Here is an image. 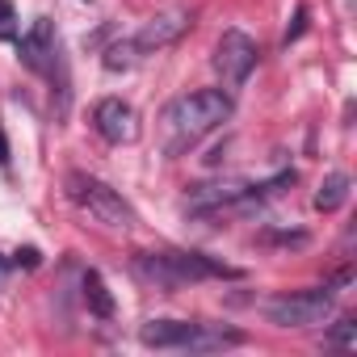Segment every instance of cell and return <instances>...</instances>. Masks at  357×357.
Listing matches in <instances>:
<instances>
[{
  "label": "cell",
  "mask_w": 357,
  "mask_h": 357,
  "mask_svg": "<svg viewBox=\"0 0 357 357\" xmlns=\"http://www.w3.org/2000/svg\"><path fill=\"white\" fill-rule=\"evenodd\" d=\"M190 26H194V13H190V9H172V13L151 17V22H147L130 43L139 47V55H147V51H164V47H172L176 38H181Z\"/></svg>",
  "instance_id": "obj_6"
},
{
  "label": "cell",
  "mask_w": 357,
  "mask_h": 357,
  "mask_svg": "<svg viewBox=\"0 0 357 357\" xmlns=\"http://www.w3.org/2000/svg\"><path fill=\"white\" fill-rule=\"evenodd\" d=\"M303 26H307V9H298V13H294V26H290V34H286V43H294V38L303 34Z\"/></svg>",
  "instance_id": "obj_14"
},
{
  "label": "cell",
  "mask_w": 357,
  "mask_h": 357,
  "mask_svg": "<svg viewBox=\"0 0 357 357\" xmlns=\"http://www.w3.org/2000/svg\"><path fill=\"white\" fill-rule=\"evenodd\" d=\"M68 198L80 206V211H89L97 223H105V227H118V231H126V227H135V211L122 202V194L118 190H109L105 181H97V176H89V172H68Z\"/></svg>",
  "instance_id": "obj_2"
},
{
  "label": "cell",
  "mask_w": 357,
  "mask_h": 357,
  "mask_svg": "<svg viewBox=\"0 0 357 357\" xmlns=\"http://www.w3.org/2000/svg\"><path fill=\"white\" fill-rule=\"evenodd\" d=\"M135 59H139V47H135L130 38H122V43H114V47L105 51L101 63H105L109 72H126V68H135Z\"/></svg>",
  "instance_id": "obj_11"
},
{
  "label": "cell",
  "mask_w": 357,
  "mask_h": 357,
  "mask_svg": "<svg viewBox=\"0 0 357 357\" xmlns=\"http://www.w3.org/2000/svg\"><path fill=\"white\" fill-rule=\"evenodd\" d=\"M9 160V147H5V135H0V164H5Z\"/></svg>",
  "instance_id": "obj_17"
},
{
  "label": "cell",
  "mask_w": 357,
  "mask_h": 357,
  "mask_svg": "<svg viewBox=\"0 0 357 357\" xmlns=\"http://www.w3.org/2000/svg\"><path fill=\"white\" fill-rule=\"evenodd\" d=\"M17 51H22V63H26V68L51 72V63H55V26H51L47 17H38V22L30 26V34H22Z\"/></svg>",
  "instance_id": "obj_7"
},
{
  "label": "cell",
  "mask_w": 357,
  "mask_h": 357,
  "mask_svg": "<svg viewBox=\"0 0 357 357\" xmlns=\"http://www.w3.org/2000/svg\"><path fill=\"white\" fill-rule=\"evenodd\" d=\"M231 118V97L223 89H198L176 97L164 114H160V130H164V151L181 155L194 143H202L211 130H219Z\"/></svg>",
  "instance_id": "obj_1"
},
{
  "label": "cell",
  "mask_w": 357,
  "mask_h": 357,
  "mask_svg": "<svg viewBox=\"0 0 357 357\" xmlns=\"http://www.w3.org/2000/svg\"><path fill=\"white\" fill-rule=\"evenodd\" d=\"M194 328L198 324H190V319H147L139 328V340L151 344V349H185Z\"/></svg>",
  "instance_id": "obj_8"
},
{
  "label": "cell",
  "mask_w": 357,
  "mask_h": 357,
  "mask_svg": "<svg viewBox=\"0 0 357 357\" xmlns=\"http://www.w3.org/2000/svg\"><path fill=\"white\" fill-rule=\"evenodd\" d=\"M9 22H13V9H9V0H0V38L9 34Z\"/></svg>",
  "instance_id": "obj_15"
},
{
  "label": "cell",
  "mask_w": 357,
  "mask_h": 357,
  "mask_svg": "<svg viewBox=\"0 0 357 357\" xmlns=\"http://www.w3.org/2000/svg\"><path fill=\"white\" fill-rule=\"evenodd\" d=\"M84 303H89V311L97 319H109L114 315V294H109V286H105V278L97 269L84 273Z\"/></svg>",
  "instance_id": "obj_9"
},
{
  "label": "cell",
  "mask_w": 357,
  "mask_h": 357,
  "mask_svg": "<svg viewBox=\"0 0 357 357\" xmlns=\"http://www.w3.org/2000/svg\"><path fill=\"white\" fill-rule=\"evenodd\" d=\"M93 126L105 143H135L139 139V114L122 97H105L93 105Z\"/></svg>",
  "instance_id": "obj_5"
},
{
  "label": "cell",
  "mask_w": 357,
  "mask_h": 357,
  "mask_svg": "<svg viewBox=\"0 0 357 357\" xmlns=\"http://www.w3.org/2000/svg\"><path fill=\"white\" fill-rule=\"evenodd\" d=\"M13 261H17V265H26V269H34V265H38V248H17V252H13Z\"/></svg>",
  "instance_id": "obj_13"
},
{
  "label": "cell",
  "mask_w": 357,
  "mask_h": 357,
  "mask_svg": "<svg viewBox=\"0 0 357 357\" xmlns=\"http://www.w3.org/2000/svg\"><path fill=\"white\" fill-rule=\"evenodd\" d=\"M344 198H349V176H344V172H332L328 181L319 185V194H315V211L332 215V211L344 206Z\"/></svg>",
  "instance_id": "obj_10"
},
{
  "label": "cell",
  "mask_w": 357,
  "mask_h": 357,
  "mask_svg": "<svg viewBox=\"0 0 357 357\" xmlns=\"http://www.w3.org/2000/svg\"><path fill=\"white\" fill-rule=\"evenodd\" d=\"M5 278H9V261L0 257V286H5Z\"/></svg>",
  "instance_id": "obj_16"
},
{
  "label": "cell",
  "mask_w": 357,
  "mask_h": 357,
  "mask_svg": "<svg viewBox=\"0 0 357 357\" xmlns=\"http://www.w3.org/2000/svg\"><path fill=\"white\" fill-rule=\"evenodd\" d=\"M332 344L353 349V344H357V324H353V319H340V324H336V332H332Z\"/></svg>",
  "instance_id": "obj_12"
},
{
  "label": "cell",
  "mask_w": 357,
  "mask_h": 357,
  "mask_svg": "<svg viewBox=\"0 0 357 357\" xmlns=\"http://www.w3.org/2000/svg\"><path fill=\"white\" fill-rule=\"evenodd\" d=\"M336 294L328 286H311V290H294V294H273L265 303V319L278 328H315L328 319Z\"/></svg>",
  "instance_id": "obj_3"
},
{
  "label": "cell",
  "mask_w": 357,
  "mask_h": 357,
  "mask_svg": "<svg viewBox=\"0 0 357 357\" xmlns=\"http://www.w3.org/2000/svg\"><path fill=\"white\" fill-rule=\"evenodd\" d=\"M257 55H261V51H257V43H252L244 30H223L219 47H215V68H219L223 84H227V89H240V84L252 76Z\"/></svg>",
  "instance_id": "obj_4"
}]
</instances>
